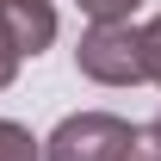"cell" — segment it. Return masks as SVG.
<instances>
[{"instance_id":"cell-1","label":"cell","mask_w":161,"mask_h":161,"mask_svg":"<svg viewBox=\"0 0 161 161\" xmlns=\"http://www.w3.org/2000/svg\"><path fill=\"white\" fill-rule=\"evenodd\" d=\"M75 68L99 87H136L142 80V43H136V25H87L75 43Z\"/></svg>"},{"instance_id":"cell-2","label":"cell","mask_w":161,"mask_h":161,"mask_svg":"<svg viewBox=\"0 0 161 161\" xmlns=\"http://www.w3.org/2000/svg\"><path fill=\"white\" fill-rule=\"evenodd\" d=\"M130 149V124L112 112H75L62 118L43 142V161H124Z\"/></svg>"},{"instance_id":"cell-3","label":"cell","mask_w":161,"mask_h":161,"mask_svg":"<svg viewBox=\"0 0 161 161\" xmlns=\"http://www.w3.org/2000/svg\"><path fill=\"white\" fill-rule=\"evenodd\" d=\"M56 43V6L50 0H0V87H13L25 56H43Z\"/></svg>"},{"instance_id":"cell-4","label":"cell","mask_w":161,"mask_h":161,"mask_svg":"<svg viewBox=\"0 0 161 161\" xmlns=\"http://www.w3.org/2000/svg\"><path fill=\"white\" fill-rule=\"evenodd\" d=\"M0 161H43V142L25 130V124L0 118Z\"/></svg>"},{"instance_id":"cell-5","label":"cell","mask_w":161,"mask_h":161,"mask_svg":"<svg viewBox=\"0 0 161 161\" xmlns=\"http://www.w3.org/2000/svg\"><path fill=\"white\" fill-rule=\"evenodd\" d=\"M136 43H142V80L161 87V13H155L149 25H136Z\"/></svg>"},{"instance_id":"cell-6","label":"cell","mask_w":161,"mask_h":161,"mask_svg":"<svg viewBox=\"0 0 161 161\" xmlns=\"http://www.w3.org/2000/svg\"><path fill=\"white\" fill-rule=\"evenodd\" d=\"M124 161H161V118H149V124H136V130H130Z\"/></svg>"},{"instance_id":"cell-7","label":"cell","mask_w":161,"mask_h":161,"mask_svg":"<svg viewBox=\"0 0 161 161\" xmlns=\"http://www.w3.org/2000/svg\"><path fill=\"white\" fill-rule=\"evenodd\" d=\"M75 6H80V13H87L93 25H124V19H130V13L142 6V0H75Z\"/></svg>"}]
</instances>
